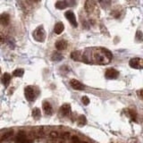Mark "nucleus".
<instances>
[{"instance_id": "obj_19", "label": "nucleus", "mask_w": 143, "mask_h": 143, "mask_svg": "<svg viewBox=\"0 0 143 143\" xmlns=\"http://www.w3.org/2000/svg\"><path fill=\"white\" fill-rule=\"evenodd\" d=\"M40 115H41V112H40V110L39 109L38 107L34 108L32 111V116L33 118H35V119H39V118L40 117Z\"/></svg>"}, {"instance_id": "obj_6", "label": "nucleus", "mask_w": 143, "mask_h": 143, "mask_svg": "<svg viewBox=\"0 0 143 143\" xmlns=\"http://www.w3.org/2000/svg\"><path fill=\"white\" fill-rule=\"evenodd\" d=\"M64 15H65L66 19L68 20L69 22H70L72 25L74 26V27H77L78 22H77V21H76V17H75L74 14H73L72 11H67V12H65Z\"/></svg>"}, {"instance_id": "obj_13", "label": "nucleus", "mask_w": 143, "mask_h": 143, "mask_svg": "<svg viewBox=\"0 0 143 143\" xmlns=\"http://www.w3.org/2000/svg\"><path fill=\"white\" fill-rule=\"evenodd\" d=\"M16 141L19 143H24L27 141V135L23 131H21L18 132L16 136Z\"/></svg>"}, {"instance_id": "obj_31", "label": "nucleus", "mask_w": 143, "mask_h": 143, "mask_svg": "<svg viewBox=\"0 0 143 143\" xmlns=\"http://www.w3.org/2000/svg\"><path fill=\"white\" fill-rule=\"evenodd\" d=\"M0 72H1V69H0Z\"/></svg>"}, {"instance_id": "obj_26", "label": "nucleus", "mask_w": 143, "mask_h": 143, "mask_svg": "<svg viewBox=\"0 0 143 143\" xmlns=\"http://www.w3.org/2000/svg\"><path fill=\"white\" fill-rule=\"evenodd\" d=\"M71 139H72V142L73 143H81L82 142V141H80L79 137H77V136H73Z\"/></svg>"}, {"instance_id": "obj_8", "label": "nucleus", "mask_w": 143, "mask_h": 143, "mask_svg": "<svg viewBox=\"0 0 143 143\" xmlns=\"http://www.w3.org/2000/svg\"><path fill=\"white\" fill-rule=\"evenodd\" d=\"M96 7V4L94 0H87L85 3V10L87 13H92Z\"/></svg>"}, {"instance_id": "obj_30", "label": "nucleus", "mask_w": 143, "mask_h": 143, "mask_svg": "<svg viewBox=\"0 0 143 143\" xmlns=\"http://www.w3.org/2000/svg\"><path fill=\"white\" fill-rule=\"evenodd\" d=\"M81 143H88V142H86V141H82Z\"/></svg>"}, {"instance_id": "obj_1", "label": "nucleus", "mask_w": 143, "mask_h": 143, "mask_svg": "<svg viewBox=\"0 0 143 143\" xmlns=\"http://www.w3.org/2000/svg\"><path fill=\"white\" fill-rule=\"evenodd\" d=\"M81 58V60L87 63L106 64L110 63L112 54L109 50L103 47H90L84 50Z\"/></svg>"}, {"instance_id": "obj_14", "label": "nucleus", "mask_w": 143, "mask_h": 143, "mask_svg": "<svg viewBox=\"0 0 143 143\" xmlns=\"http://www.w3.org/2000/svg\"><path fill=\"white\" fill-rule=\"evenodd\" d=\"M61 113L64 116H67L71 114V106L69 104H64L61 106Z\"/></svg>"}, {"instance_id": "obj_10", "label": "nucleus", "mask_w": 143, "mask_h": 143, "mask_svg": "<svg viewBox=\"0 0 143 143\" xmlns=\"http://www.w3.org/2000/svg\"><path fill=\"white\" fill-rule=\"evenodd\" d=\"M42 106H43V109H44V112L46 115H52V113H53V108H52V106L50 105V103H48L47 101H45V102H43Z\"/></svg>"}, {"instance_id": "obj_2", "label": "nucleus", "mask_w": 143, "mask_h": 143, "mask_svg": "<svg viewBox=\"0 0 143 143\" xmlns=\"http://www.w3.org/2000/svg\"><path fill=\"white\" fill-rule=\"evenodd\" d=\"M33 38L39 42H43L46 39V32L43 26H39L35 31H33Z\"/></svg>"}, {"instance_id": "obj_9", "label": "nucleus", "mask_w": 143, "mask_h": 143, "mask_svg": "<svg viewBox=\"0 0 143 143\" xmlns=\"http://www.w3.org/2000/svg\"><path fill=\"white\" fill-rule=\"evenodd\" d=\"M10 21V16L9 14H6V13H4V14H0V24H2L4 26H6L7 24L9 23Z\"/></svg>"}, {"instance_id": "obj_16", "label": "nucleus", "mask_w": 143, "mask_h": 143, "mask_svg": "<svg viewBox=\"0 0 143 143\" xmlns=\"http://www.w3.org/2000/svg\"><path fill=\"white\" fill-rule=\"evenodd\" d=\"M10 81H11V75L9 73H5V74L3 75V78H2V82L3 84L5 85V87H7L10 83Z\"/></svg>"}, {"instance_id": "obj_4", "label": "nucleus", "mask_w": 143, "mask_h": 143, "mask_svg": "<svg viewBox=\"0 0 143 143\" xmlns=\"http://www.w3.org/2000/svg\"><path fill=\"white\" fill-rule=\"evenodd\" d=\"M129 63H130V66H131V68H134V69H141L143 66L142 59L140 58V57H136V58L131 59Z\"/></svg>"}, {"instance_id": "obj_25", "label": "nucleus", "mask_w": 143, "mask_h": 143, "mask_svg": "<svg viewBox=\"0 0 143 143\" xmlns=\"http://www.w3.org/2000/svg\"><path fill=\"white\" fill-rule=\"evenodd\" d=\"M136 39L139 41H141L142 40V32L141 31H138L136 33Z\"/></svg>"}, {"instance_id": "obj_3", "label": "nucleus", "mask_w": 143, "mask_h": 143, "mask_svg": "<svg viewBox=\"0 0 143 143\" xmlns=\"http://www.w3.org/2000/svg\"><path fill=\"white\" fill-rule=\"evenodd\" d=\"M24 95L28 101H33L36 99V90L32 86H27L24 89Z\"/></svg>"}, {"instance_id": "obj_17", "label": "nucleus", "mask_w": 143, "mask_h": 143, "mask_svg": "<svg viewBox=\"0 0 143 143\" xmlns=\"http://www.w3.org/2000/svg\"><path fill=\"white\" fill-rule=\"evenodd\" d=\"M71 58L73 59L74 61L81 60V53H80V51H73V53L71 54Z\"/></svg>"}, {"instance_id": "obj_18", "label": "nucleus", "mask_w": 143, "mask_h": 143, "mask_svg": "<svg viewBox=\"0 0 143 143\" xmlns=\"http://www.w3.org/2000/svg\"><path fill=\"white\" fill-rule=\"evenodd\" d=\"M62 59H63V56L59 52H56L52 56V60L53 61H61Z\"/></svg>"}, {"instance_id": "obj_27", "label": "nucleus", "mask_w": 143, "mask_h": 143, "mask_svg": "<svg viewBox=\"0 0 143 143\" xmlns=\"http://www.w3.org/2000/svg\"><path fill=\"white\" fill-rule=\"evenodd\" d=\"M5 41V38L3 34H0V44H4Z\"/></svg>"}, {"instance_id": "obj_15", "label": "nucleus", "mask_w": 143, "mask_h": 143, "mask_svg": "<svg viewBox=\"0 0 143 143\" xmlns=\"http://www.w3.org/2000/svg\"><path fill=\"white\" fill-rule=\"evenodd\" d=\"M64 30V27H63V24L62 22H57V23L55 25V29L54 31L56 34H61L62 32Z\"/></svg>"}, {"instance_id": "obj_21", "label": "nucleus", "mask_w": 143, "mask_h": 143, "mask_svg": "<svg viewBox=\"0 0 143 143\" xmlns=\"http://www.w3.org/2000/svg\"><path fill=\"white\" fill-rule=\"evenodd\" d=\"M99 3L100 4V5L103 8H106V7L109 6L111 4V0H98Z\"/></svg>"}, {"instance_id": "obj_23", "label": "nucleus", "mask_w": 143, "mask_h": 143, "mask_svg": "<svg viewBox=\"0 0 143 143\" xmlns=\"http://www.w3.org/2000/svg\"><path fill=\"white\" fill-rule=\"evenodd\" d=\"M82 102L83 103V105H85V106H88L89 104V102H90V100H89V99L88 98L87 96H84L82 98Z\"/></svg>"}, {"instance_id": "obj_28", "label": "nucleus", "mask_w": 143, "mask_h": 143, "mask_svg": "<svg viewBox=\"0 0 143 143\" xmlns=\"http://www.w3.org/2000/svg\"><path fill=\"white\" fill-rule=\"evenodd\" d=\"M50 137L51 138H57V133L55 132V131H52L51 133H50Z\"/></svg>"}, {"instance_id": "obj_29", "label": "nucleus", "mask_w": 143, "mask_h": 143, "mask_svg": "<svg viewBox=\"0 0 143 143\" xmlns=\"http://www.w3.org/2000/svg\"><path fill=\"white\" fill-rule=\"evenodd\" d=\"M33 1H35V2H40V1H41V0H33Z\"/></svg>"}, {"instance_id": "obj_24", "label": "nucleus", "mask_w": 143, "mask_h": 143, "mask_svg": "<svg viewBox=\"0 0 143 143\" xmlns=\"http://www.w3.org/2000/svg\"><path fill=\"white\" fill-rule=\"evenodd\" d=\"M14 134V132L13 131H8V132H5L4 135H3V140H5V139H7V138H9V137H11Z\"/></svg>"}, {"instance_id": "obj_22", "label": "nucleus", "mask_w": 143, "mask_h": 143, "mask_svg": "<svg viewBox=\"0 0 143 143\" xmlns=\"http://www.w3.org/2000/svg\"><path fill=\"white\" fill-rule=\"evenodd\" d=\"M78 123H79V124L80 125L86 124V123H87L86 117H85L84 115H80V116H79V120H78Z\"/></svg>"}, {"instance_id": "obj_5", "label": "nucleus", "mask_w": 143, "mask_h": 143, "mask_svg": "<svg viewBox=\"0 0 143 143\" xmlns=\"http://www.w3.org/2000/svg\"><path fill=\"white\" fill-rule=\"evenodd\" d=\"M119 76V72L116 71L114 68H109L106 71V73H105V77L108 80H114V79H116V78Z\"/></svg>"}, {"instance_id": "obj_11", "label": "nucleus", "mask_w": 143, "mask_h": 143, "mask_svg": "<svg viewBox=\"0 0 143 143\" xmlns=\"http://www.w3.org/2000/svg\"><path fill=\"white\" fill-rule=\"evenodd\" d=\"M69 6V2L68 0H60V1H57L56 3V7L57 9H64V8H67Z\"/></svg>"}, {"instance_id": "obj_12", "label": "nucleus", "mask_w": 143, "mask_h": 143, "mask_svg": "<svg viewBox=\"0 0 143 143\" xmlns=\"http://www.w3.org/2000/svg\"><path fill=\"white\" fill-rule=\"evenodd\" d=\"M67 47V42L65 40H58L56 42V49L59 50V51H62V50H64Z\"/></svg>"}, {"instance_id": "obj_20", "label": "nucleus", "mask_w": 143, "mask_h": 143, "mask_svg": "<svg viewBox=\"0 0 143 143\" xmlns=\"http://www.w3.org/2000/svg\"><path fill=\"white\" fill-rule=\"evenodd\" d=\"M23 73H24L23 69H16V70H14V72H13V74H14V76H15V77H21V76L23 75Z\"/></svg>"}, {"instance_id": "obj_7", "label": "nucleus", "mask_w": 143, "mask_h": 143, "mask_svg": "<svg viewBox=\"0 0 143 143\" xmlns=\"http://www.w3.org/2000/svg\"><path fill=\"white\" fill-rule=\"evenodd\" d=\"M70 85L73 89H76V90H82V89H84V85L78 80H75V79H73V80L70 81Z\"/></svg>"}]
</instances>
